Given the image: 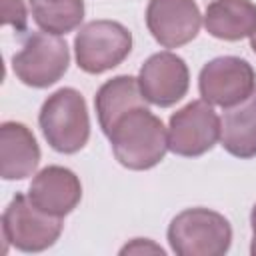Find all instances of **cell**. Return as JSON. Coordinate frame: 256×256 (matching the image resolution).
Here are the masks:
<instances>
[{
  "label": "cell",
  "instance_id": "4fadbf2b",
  "mask_svg": "<svg viewBox=\"0 0 256 256\" xmlns=\"http://www.w3.org/2000/svg\"><path fill=\"white\" fill-rule=\"evenodd\" d=\"M204 26L218 40L248 38L256 32V4L252 0H212L206 6Z\"/></svg>",
  "mask_w": 256,
  "mask_h": 256
},
{
  "label": "cell",
  "instance_id": "52a82bcc",
  "mask_svg": "<svg viewBox=\"0 0 256 256\" xmlns=\"http://www.w3.org/2000/svg\"><path fill=\"white\" fill-rule=\"evenodd\" d=\"M220 140V118L210 102L194 100L174 112L168 124V150L194 158L214 148Z\"/></svg>",
  "mask_w": 256,
  "mask_h": 256
},
{
  "label": "cell",
  "instance_id": "9c48e42d",
  "mask_svg": "<svg viewBox=\"0 0 256 256\" xmlns=\"http://www.w3.org/2000/svg\"><path fill=\"white\" fill-rule=\"evenodd\" d=\"M146 26L160 46L178 48L198 36L202 16L194 0H150Z\"/></svg>",
  "mask_w": 256,
  "mask_h": 256
},
{
  "label": "cell",
  "instance_id": "6da1fadb",
  "mask_svg": "<svg viewBox=\"0 0 256 256\" xmlns=\"http://www.w3.org/2000/svg\"><path fill=\"white\" fill-rule=\"evenodd\" d=\"M116 160L130 170H148L156 166L168 150V132L148 106H138L116 120L106 134Z\"/></svg>",
  "mask_w": 256,
  "mask_h": 256
},
{
  "label": "cell",
  "instance_id": "ba28073f",
  "mask_svg": "<svg viewBox=\"0 0 256 256\" xmlns=\"http://www.w3.org/2000/svg\"><path fill=\"white\" fill-rule=\"evenodd\" d=\"M200 94L206 102L230 108L246 100L256 88L254 68L238 56H220L204 64L198 78Z\"/></svg>",
  "mask_w": 256,
  "mask_h": 256
},
{
  "label": "cell",
  "instance_id": "5bb4252c",
  "mask_svg": "<svg viewBox=\"0 0 256 256\" xmlns=\"http://www.w3.org/2000/svg\"><path fill=\"white\" fill-rule=\"evenodd\" d=\"M220 142L232 156H256V88L246 100L226 108L220 118Z\"/></svg>",
  "mask_w": 256,
  "mask_h": 256
},
{
  "label": "cell",
  "instance_id": "ac0fdd59",
  "mask_svg": "<svg viewBox=\"0 0 256 256\" xmlns=\"http://www.w3.org/2000/svg\"><path fill=\"white\" fill-rule=\"evenodd\" d=\"M158 252V254H164V250L160 248V246H154V244H150V242H142V238H136L132 244H128V246H124L122 248V254H128V252Z\"/></svg>",
  "mask_w": 256,
  "mask_h": 256
},
{
  "label": "cell",
  "instance_id": "7a4b0ae2",
  "mask_svg": "<svg viewBox=\"0 0 256 256\" xmlns=\"http://www.w3.org/2000/svg\"><path fill=\"white\" fill-rule=\"evenodd\" d=\"M46 142L62 154H74L90 138V118L84 96L74 88H60L50 94L38 116Z\"/></svg>",
  "mask_w": 256,
  "mask_h": 256
},
{
  "label": "cell",
  "instance_id": "30bf717a",
  "mask_svg": "<svg viewBox=\"0 0 256 256\" xmlns=\"http://www.w3.org/2000/svg\"><path fill=\"white\" fill-rule=\"evenodd\" d=\"M138 84L150 104H156L160 108L172 106L188 92V66L180 56L172 52L152 54L140 68Z\"/></svg>",
  "mask_w": 256,
  "mask_h": 256
},
{
  "label": "cell",
  "instance_id": "8fae6325",
  "mask_svg": "<svg viewBox=\"0 0 256 256\" xmlns=\"http://www.w3.org/2000/svg\"><path fill=\"white\" fill-rule=\"evenodd\" d=\"M28 198L40 210L62 218L78 206L82 184L72 170L64 166H46L34 176L28 188Z\"/></svg>",
  "mask_w": 256,
  "mask_h": 256
},
{
  "label": "cell",
  "instance_id": "5b68a950",
  "mask_svg": "<svg viewBox=\"0 0 256 256\" xmlns=\"http://www.w3.org/2000/svg\"><path fill=\"white\" fill-rule=\"evenodd\" d=\"M68 44L48 32H34L12 58V70L20 82L32 88H48L56 84L68 70Z\"/></svg>",
  "mask_w": 256,
  "mask_h": 256
},
{
  "label": "cell",
  "instance_id": "9a60e30c",
  "mask_svg": "<svg viewBox=\"0 0 256 256\" xmlns=\"http://www.w3.org/2000/svg\"><path fill=\"white\" fill-rule=\"evenodd\" d=\"M146 102L148 100L144 98V94L140 90L138 78L116 76V78L104 82L100 86V90L96 92V98H94L102 132L108 134L120 116H124L132 108L146 106Z\"/></svg>",
  "mask_w": 256,
  "mask_h": 256
},
{
  "label": "cell",
  "instance_id": "3957f363",
  "mask_svg": "<svg viewBox=\"0 0 256 256\" xmlns=\"http://www.w3.org/2000/svg\"><path fill=\"white\" fill-rule=\"evenodd\" d=\"M170 248L178 256H222L232 242L230 222L208 208H188L168 226Z\"/></svg>",
  "mask_w": 256,
  "mask_h": 256
},
{
  "label": "cell",
  "instance_id": "7c38bea8",
  "mask_svg": "<svg viewBox=\"0 0 256 256\" xmlns=\"http://www.w3.org/2000/svg\"><path fill=\"white\" fill-rule=\"evenodd\" d=\"M40 162V148L22 122H4L0 126V176L4 180H24L34 174Z\"/></svg>",
  "mask_w": 256,
  "mask_h": 256
},
{
  "label": "cell",
  "instance_id": "ffe728a7",
  "mask_svg": "<svg viewBox=\"0 0 256 256\" xmlns=\"http://www.w3.org/2000/svg\"><path fill=\"white\" fill-rule=\"evenodd\" d=\"M250 48L254 50V54H256V32L250 36Z\"/></svg>",
  "mask_w": 256,
  "mask_h": 256
},
{
  "label": "cell",
  "instance_id": "e0dca14e",
  "mask_svg": "<svg viewBox=\"0 0 256 256\" xmlns=\"http://www.w3.org/2000/svg\"><path fill=\"white\" fill-rule=\"evenodd\" d=\"M2 24H10L16 32H26L28 14L22 0H2Z\"/></svg>",
  "mask_w": 256,
  "mask_h": 256
},
{
  "label": "cell",
  "instance_id": "277c9868",
  "mask_svg": "<svg viewBox=\"0 0 256 256\" xmlns=\"http://www.w3.org/2000/svg\"><path fill=\"white\" fill-rule=\"evenodd\" d=\"M132 50V34L116 20H92L74 38L78 66L88 74L116 68Z\"/></svg>",
  "mask_w": 256,
  "mask_h": 256
},
{
  "label": "cell",
  "instance_id": "d6986e66",
  "mask_svg": "<svg viewBox=\"0 0 256 256\" xmlns=\"http://www.w3.org/2000/svg\"><path fill=\"white\" fill-rule=\"evenodd\" d=\"M250 224H252V254L256 256V204H254V208H252V212H250Z\"/></svg>",
  "mask_w": 256,
  "mask_h": 256
},
{
  "label": "cell",
  "instance_id": "8992f818",
  "mask_svg": "<svg viewBox=\"0 0 256 256\" xmlns=\"http://www.w3.org/2000/svg\"><path fill=\"white\" fill-rule=\"evenodd\" d=\"M62 232V218L32 204L28 194H16L2 214V236L22 252L50 248Z\"/></svg>",
  "mask_w": 256,
  "mask_h": 256
},
{
  "label": "cell",
  "instance_id": "2e32d148",
  "mask_svg": "<svg viewBox=\"0 0 256 256\" xmlns=\"http://www.w3.org/2000/svg\"><path fill=\"white\" fill-rule=\"evenodd\" d=\"M34 22L48 34H68L84 18V0H28Z\"/></svg>",
  "mask_w": 256,
  "mask_h": 256
}]
</instances>
